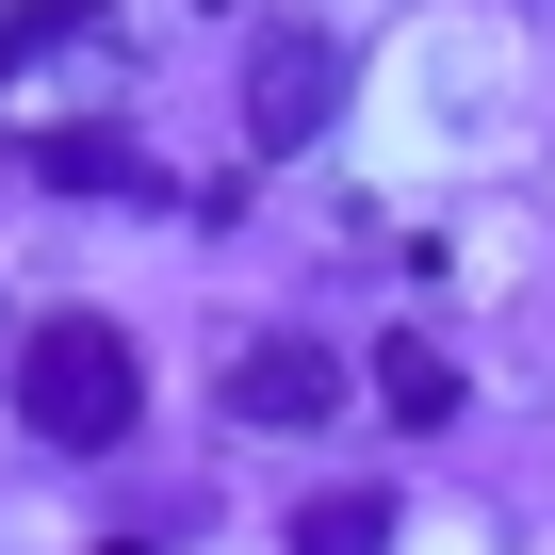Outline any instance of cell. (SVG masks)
I'll list each match as a JSON object with an SVG mask.
<instances>
[{
  "label": "cell",
  "mask_w": 555,
  "mask_h": 555,
  "mask_svg": "<svg viewBox=\"0 0 555 555\" xmlns=\"http://www.w3.org/2000/svg\"><path fill=\"white\" fill-rule=\"evenodd\" d=\"M34 180H66V196H131V212H164V164H147V147H115V131H34Z\"/></svg>",
  "instance_id": "4"
},
{
  "label": "cell",
  "mask_w": 555,
  "mask_h": 555,
  "mask_svg": "<svg viewBox=\"0 0 555 555\" xmlns=\"http://www.w3.org/2000/svg\"><path fill=\"white\" fill-rule=\"evenodd\" d=\"M278 539H295V555H376V539H392V490H311Z\"/></svg>",
  "instance_id": "6"
},
{
  "label": "cell",
  "mask_w": 555,
  "mask_h": 555,
  "mask_svg": "<svg viewBox=\"0 0 555 555\" xmlns=\"http://www.w3.org/2000/svg\"><path fill=\"white\" fill-rule=\"evenodd\" d=\"M99 555H164V539H99Z\"/></svg>",
  "instance_id": "7"
},
{
  "label": "cell",
  "mask_w": 555,
  "mask_h": 555,
  "mask_svg": "<svg viewBox=\"0 0 555 555\" xmlns=\"http://www.w3.org/2000/svg\"><path fill=\"white\" fill-rule=\"evenodd\" d=\"M229 409H245V425H327V409H344V360H327L311 327H261V344H229Z\"/></svg>",
  "instance_id": "3"
},
{
  "label": "cell",
  "mask_w": 555,
  "mask_h": 555,
  "mask_svg": "<svg viewBox=\"0 0 555 555\" xmlns=\"http://www.w3.org/2000/svg\"><path fill=\"white\" fill-rule=\"evenodd\" d=\"M376 409H392V425H457V360H441L425 327H392V344H376Z\"/></svg>",
  "instance_id": "5"
},
{
  "label": "cell",
  "mask_w": 555,
  "mask_h": 555,
  "mask_svg": "<svg viewBox=\"0 0 555 555\" xmlns=\"http://www.w3.org/2000/svg\"><path fill=\"white\" fill-rule=\"evenodd\" d=\"M344 115V50L327 34H261L245 50V147H311Z\"/></svg>",
  "instance_id": "2"
},
{
  "label": "cell",
  "mask_w": 555,
  "mask_h": 555,
  "mask_svg": "<svg viewBox=\"0 0 555 555\" xmlns=\"http://www.w3.org/2000/svg\"><path fill=\"white\" fill-rule=\"evenodd\" d=\"M131 327H99V311H50L34 344H17V425L34 441H66V457H99V441H131Z\"/></svg>",
  "instance_id": "1"
}]
</instances>
